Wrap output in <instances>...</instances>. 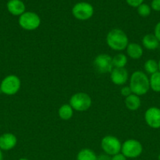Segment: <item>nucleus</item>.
I'll return each mask as SVG.
<instances>
[{"mask_svg": "<svg viewBox=\"0 0 160 160\" xmlns=\"http://www.w3.org/2000/svg\"><path fill=\"white\" fill-rule=\"evenodd\" d=\"M125 50H126L127 56L133 59H139L140 58L142 57L143 53H144L143 47L135 42L129 43Z\"/></svg>", "mask_w": 160, "mask_h": 160, "instance_id": "4468645a", "label": "nucleus"}, {"mask_svg": "<svg viewBox=\"0 0 160 160\" xmlns=\"http://www.w3.org/2000/svg\"><path fill=\"white\" fill-rule=\"evenodd\" d=\"M7 9L12 15L20 17L26 12V6L21 0H9L7 2Z\"/></svg>", "mask_w": 160, "mask_h": 160, "instance_id": "ddd939ff", "label": "nucleus"}, {"mask_svg": "<svg viewBox=\"0 0 160 160\" xmlns=\"http://www.w3.org/2000/svg\"><path fill=\"white\" fill-rule=\"evenodd\" d=\"M129 86L133 94L138 96L146 95L150 89L148 76L141 70L134 71L130 76Z\"/></svg>", "mask_w": 160, "mask_h": 160, "instance_id": "f257e3e1", "label": "nucleus"}, {"mask_svg": "<svg viewBox=\"0 0 160 160\" xmlns=\"http://www.w3.org/2000/svg\"><path fill=\"white\" fill-rule=\"evenodd\" d=\"M111 160H127L126 158L122 154V153H118V154L115 155V156H111Z\"/></svg>", "mask_w": 160, "mask_h": 160, "instance_id": "bb28decb", "label": "nucleus"}, {"mask_svg": "<svg viewBox=\"0 0 160 160\" xmlns=\"http://www.w3.org/2000/svg\"><path fill=\"white\" fill-rule=\"evenodd\" d=\"M144 70L146 74H153L158 71V62L155 59H147L144 65Z\"/></svg>", "mask_w": 160, "mask_h": 160, "instance_id": "aec40b11", "label": "nucleus"}, {"mask_svg": "<svg viewBox=\"0 0 160 160\" xmlns=\"http://www.w3.org/2000/svg\"><path fill=\"white\" fill-rule=\"evenodd\" d=\"M18 23L24 30L31 31L39 28L41 24V19L36 12L28 11L19 17Z\"/></svg>", "mask_w": 160, "mask_h": 160, "instance_id": "39448f33", "label": "nucleus"}, {"mask_svg": "<svg viewBox=\"0 0 160 160\" xmlns=\"http://www.w3.org/2000/svg\"><path fill=\"white\" fill-rule=\"evenodd\" d=\"M136 9H137L138 14L142 17H148L151 14V12H152V8H151V6L146 4V3H142Z\"/></svg>", "mask_w": 160, "mask_h": 160, "instance_id": "4be33fe9", "label": "nucleus"}, {"mask_svg": "<svg viewBox=\"0 0 160 160\" xmlns=\"http://www.w3.org/2000/svg\"><path fill=\"white\" fill-rule=\"evenodd\" d=\"M21 86L20 78L14 74L6 76L0 84V90L6 95H14L19 92Z\"/></svg>", "mask_w": 160, "mask_h": 160, "instance_id": "423d86ee", "label": "nucleus"}, {"mask_svg": "<svg viewBox=\"0 0 160 160\" xmlns=\"http://www.w3.org/2000/svg\"><path fill=\"white\" fill-rule=\"evenodd\" d=\"M158 160H160V154L158 156Z\"/></svg>", "mask_w": 160, "mask_h": 160, "instance_id": "2f4dec72", "label": "nucleus"}, {"mask_svg": "<svg viewBox=\"0 0 160 160\" xmlns=\"http://www.w3.org/2000/svg\"><path fill=\"white\" fill-rule=\"evenodd\" d=\"M72 15L78 20H87L93 17L94 12L93 6L89 2H80L76 3L72 9Z\"/></svg>", "mask_w": 160, "mask_h": 160, "instance_id": "6e6552de", "label": "nucleus"}, {"mask_svg": "<svg viewBox=\"0 0 160 160\" xmlns=\"http://www.w3.org/2000/svg\"><path fill=\"white\" fill-rule=\"evenodd\" d=\"M142 45L144 48L150 51L157 49L159 47L160 42L156 38L154 34H147L143 37L142 38Z\"/></svg>", "mask_w": 160, "mask_h": 160, "instance_id": "2eb2a0df", "label": "nucleus"}, {"mask_svg": "<svg viewBox=\"0 0 160 160\" xmlns=\"http://www.w3.org/2000/svg\"><path fill=\"white\" fill-rule=\"evenodd\" d=\"M125 105L129 110H137L141 106V100L140 98V96L135 95V94H131L125 98Z\"/></svg>", "mask_w": 160, "mask_h": 160, "instance_id": "dca6fc26", "label": "nucleus"}, {"mask_svg": "<svg viewBox=\"0 0 160 160\" xmlns=\"http://www.w3.org/2000/svg\"><path fill=\"white\" fill-rule=\"evenodd\" d=\"M69 104L74 110L78 112H85L92 106V99L88 94L85 92H77L72 95Z\"/></svg>", "mask_w": 160, "mask_h": 160, "instance_id": "7ed1b4c3", "label": "nucleus"}, {"mask_svg": "<svg viewBox=\"0 0 160 160\" xmlns=\"http://www.w3.org/2000/svg\"><path fill=\"white\" fill-rule=\"evenodd\" d=\"M143 152V145L136 139H128L122 144L121 153L128 159H136Z\"/></svg>", "mask_w": 160, "mask_h": 160, "instance_id": "20e7f679", "label": "nucleus"}, {"mask_svg": "<svg viewBox=\"0 0 160 160\" xmlns=\"http://www.w3.org/2000/svg\"><path fill=\"white\" fill-rule=\"evenodd\" d=\"M120 92L121 95H122V96L125 97V98L128 97L129 95H131V94H133L132 93V91L131 89H130V86H124V87H122V88H121Z\"/></svg>", "mask_w": 160, "mask_h": 160, "instance_id": "b1692460", "label": "nucleus"}, {"mask_svg": "<svg viewBox=\"0 0 160 160\" xmlns=\"http://www.w3.org/2000/svg\"><path fill=\"white\" fill-rule=\"evenodd\" d=\"M101 148L105 154L110 156L121 152L122 143L117 138L112 135H107L102 138L100 142Z\"/></svg>", "mask_w": 160, "mask_h": 160, "instance_id": "0eeeda50", "label": "nucleus"}, {"mask_svg": "<svg viewBox=\"0 0 160 160\" xmlns=\"http://www.w3.org/2000/svg\"><path fill=\"white\" fill-rule=\"evenodd\" d=\"M111 82L115 85H123L129 79L128 71L125 68H113L110 73Z\"/></svg>", "mask_w": 160, "mask_h": 160, "instance_id": "9b49d317", "label": "nucleus"}, {"mask_svg": "<svg viewBox=\"0 0 160 160\" xmlns=\"http://www.w3.org/2000/svg\"><path fill=\"white\" fill-rule=\"evenodd\" d=\"M18 160H29V159H27V158H20V159H19Z\"/></svg>", "mask_w": 160, "mask_h": 160, "instance_id": "c756f323", "label": "nucleus"}, {"mask_svg": "<svg viewBox=\"0 0 160 160\" xmlns=\"http://www.w3.org/2000/svg\"><path fill=\"white\" fill-rule=\"evenodd\" d=\"M74 109L70 104H64L58 109V116L63 120H69L72 118Z\"/></svg>", "mask_w": 160, "mask_h": 160, "instance_id": "f3484780", "label": "nucleus"}, {"mask_svg": "<svg viewBox=\"0 0 160 160\" xmlns=\"http://www.w3.org/2000/svg\"><path fill=\"white\" fill-rule=\"evenodd\" d=\"M151 8L154 11L160 12V0H152L151 3Z\"/></svg>", "mask_w": 160, "mask_h": 160, "instance_id": "393cba45", "label": "nucleus"}, {"mask_svg": "<svg viewBox=\"0 0 160 160\" xmlns=\"http://www.w3.org/2000/svg\"><path fill=\"white\" fill-rule=\"evenodd\" d=\"M76 160H97V156L90 148H83L77 154Z\"/></svg>", "mask_w": 160, "mask_h": 160, "instance_id": "a211bd4d", "label": "nucleus"}, {"mask_svg": "<svg viewBox=\"0 0 160 160\" xmlns=\"http://www.w3.org/2000/svg\"><path fill=\"white\" fill-rule=\"evenodd\" d=\"M158 70H159V71H160V59H159V60H158Z\"/></svg>", "mask_w": 160, "mask_h": 160, "instance_id": "7c9ffc66", "label": "nucleus"}, {"mask_svg": "<svg viewBox=\"0 0 160 160\" xmlns=\"http://www.w3.org/2000/svg\"><path fill=\"white\" fill-rule=\"evenodd\" d=\"M149 84L150 89L153 92L159 93L160 92V71L158 70L156 73L150 75L149 78Z\"/></svg>", "mask_w": 160, "mask_h": 160, "instance_id": "6ab92c4d", "label": "nucleus"}, {"mask_svg": "<svg viewBox=\"0 0 160 160\" xmlns=\"http://www.w3.org/2000/svg\"><path fill=\"white\" fill-rule=\"evenodd\" d=\"M0 160H3V151L0 149Z\"/></svg>", "mask_w": 160, "mask_h": 160, "instance_id": "c85d7f7f", "label": "nucleus"}, {"mask_svg": "<svg viewBox=\"0 0 160 160\" xmlns=\"http://www.w3.org/2000/svg\"><path fill=\"white\" fill-rule=\"evenodd\" d=\"M159 47H160V45H159Z\"/></svg>", "mask_w": 160, "mask_h": 160, "instance_id": "473e14b6", "label": "nucleus"}, {"mask_svg": "<svg viewBox=\"0 0 160 160\" xmlns=\"http://www.w3.org/2000/svg\"><path fill=\"white\" fill-rule=\"evenodd\" d=\"M106 42L108 47L114 51H123L130 43L126 34L119 28L111 30L108 33Z\"/></svg>", "mask_w": 160, "mask_h": 160, "instance_id": "f03ea898", "label": "nucleus"}, {"mask_svg": "<svg viewBox=\"0 0 160 160\" xmlns=\"http://www.w3.org/2000/svg\"><path fill=\"white\" fill-rule=\"evenodd\" d=\"M111 156H108V155L105 154H100V156H97V160H111Z\"/></svg>", "mask_w": 160, "mask_h": 160, "instance_id": "cd10ccee", "label": "nucleus"}, {"mask_svg": "<svg viewBox=\"0 0 160 160\" xmlns=\"http://www.w3.org/2000/svg\"><path fill=\"white\" fill-rule=\"evenodd\" d=\"M127 62H128V59L126 56L122 53H119L112 57V63L114 68H125Z\"/></svg>", "mask_w": 160, "mask_h": 160, "instance_id": "412c9836", "label": "nucleus"}, {"mask_svg": "<svg viewBox=\"0 0 160 160\" xmlns=\"http://www.w3.org/2000/svg\"><path fill=\"white\" fill-rule=\"evenodd\" d=\"M17 138L12 133H5L0 136V149L2 151H9L15 148Z\"/></svg>", "mask_w": 160, "mask_h": 160, "instance_id": "f8f14e48", "label": "nucleus"}, {"mask_svg": "<svg viewBox=\"0 0 160 160\" xmlns=\"http://www.w3.org/2000/svg\"><path fill=\"white\" fill-rule=\"evenodd\" d=\"M144 120L152 129L160 128V109L158 107L148 108L144 112Z\"/></svg>", "mask_w": 160, "mask_h": 160, "instance_id": "9d476101", "label": "nucleus"}, {"mask_svg": "<svg viewBox=\"0 0 160 160\" xmlns=\"http://www.w3.org/2000/svg\"><path fill=\"white\" fill-rule=\"evenodd\" d=\"M125 1H126L127 4L131 7L137 8L140 5L144 3V0H125Z\"/></svg>", "mask_w": 160, "mask_h": 160, "instance_id": "5701e85b", "label": "nucleus"}, {"mask_svg": "<svg viewBox=\"0 0 160 160\" xmlns=\"http://www.w3.org/2000/svg\"><path fill=\"white\" fill-rule=\"evenodd\" d=\"M154 35L156 37V38L160 42V21L156 23L154 29Z\"/></svg>", "mask_w": 160, "mask_h": 160, "instance_id": "a878e982", "label": "nucleus"}, {"mask_svg": "<svg viewBox=\"0 0 160 160\" xmlns=\"http://www.w3.org/2000/svg\"><path fill=\"white\" fill-rule=\"evenodd\" d=\"M94 69L97 70V73L104 74V73H111L113 67L112 58L108 54L102 53L99 54L95 57L93 60Z\"/></svg>", "mask_w": 160, "mask_h": 160, "instance_id": "1a4fd4ad", "label": "nucleus"}]
</instances>
